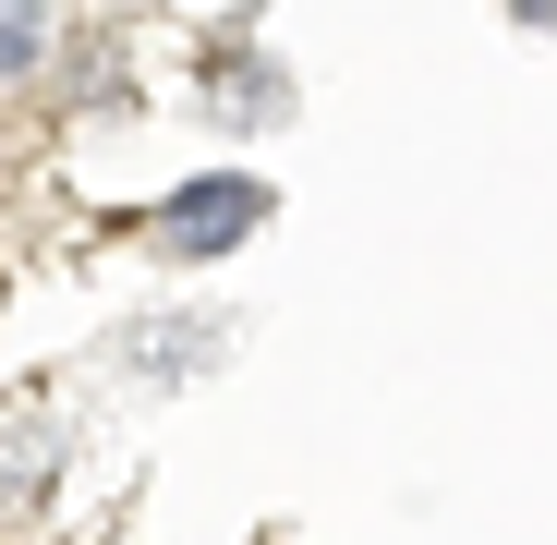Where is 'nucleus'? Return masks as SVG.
Here are the masks:
<instances>
[{
	"instance_id": "f257e3e1",
	"label": "nucleus",
	"mask_w": 557,
	"mask_h": 545,
	"mask_svg": "<svg viewBox=\"0 0 557 545\" xmlns=\"http://www.w3.org/2000/svg\"><path fill=\"white\" fill-rule=\"evenodd\" d=\"M61 61V0H0V98Z\"/></svg>"
},
{
	"instance_id": "f03ea898",
	"label": "nucleus",
	"mask_w": 557,
	"mask_h": 545,
	"mask_svg": "<svg viewBox=\"0 0 557 545\" xmlns=\"http://www.w3.org/2000/svg\"><path fill=\"white\" fill-rule=\"evenodd\" d=\"M243 219H255V195H243V182H219V195H195V207L170 219V255H207V243H231Z\"/></svg>"
},
{
	"instance_id": "7ed1b4c3",
	"label": "nucleus",
	"mask_w": 557,
	"mask_h": 545,
	"mask_svg": "<svg viewBox=\"0 0 557 545\" xmlns=\"http://www.w3.org/2000/svg\"><path fill=\"white\" fill-rule=\"evenodd\" d=\"M110 13H134V0H110Z\"/></svg>"
}]
</instances>
